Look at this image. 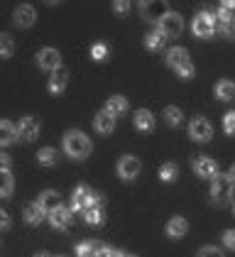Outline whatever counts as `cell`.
I'll return each mask as SVG.
<instances>
[{
  "label": "cell",
  "instance_id": "6da1fadb",
  "mask_svg": "<svg viewBox=\"0 0 235 257\" xmlns=\"http://www.w3.org/2000/svg\"><path fill=\"white\" fill-rule=\"evenodd\" d=\"M64 152L71 159H86L91 155V140L81 130H69L64 135Z\"/></svg>",
  "mask_w": 235,
  "mask_h": 257
},
{
  "label": "cell",
  "instance_id": "7a4b0ae2",
  "mask_svg": "<svg viewBox=\"0 0 235 257\" xmlns=\"http://www.w3.org/2000/svg\"><path fill=\"white\" fill-rule=\"evenodd\" d=\"M167 66L174 69L181 79H191L194 76V64L189 59V52L184 47H174L167 52Z\"/></svg>",
  "mask_w": 235,
  "mask_h": 257
},
{
  "label": "cell",
  "instance_id": "3957f363",
  "mask_svg": "<svg viewBox=\"0 0 235 257\" xmlns=\"http://www.w3.org/2000/svg\"><path fill=\"white\" fill-rule=\"evenodd\" d=\"M233 196V181L225 177V174H218L211 184V198H213L218 206H225Z\"/></svg>",
  "mask_w": 235,
  "mask_h": 257
},
{
  "label": "cell",
  "instance_id": "277c9868",
  "mask_svg": "<svg viewBox=\"0 0 235 257\" xmlns=\"http://www.w3.org/2000/svg\"><path fill=\"white\" fill-rule=\"evenodd\" d=\"M215 22H218V18H213L211 13H198L194 18V35L196 37H211L215 32Z\"/></svg>",
  "mask_w": 235,
  "mask_h": 257
},
{
  "label": "cell",
  "instance_id": "5b68a950",
  "mask_svg": "<svg viewBox=\"0 0 235 257\" xmlns=\"http://www.w3.org/2000/svg\"><path fill=\"white\" fill-rule=\"evenodd\" d=\"M189 135H191V140H196V142H208L211 135H213V127H211L208 120L198 115V118H194L189 122Z\"/></svg>",
  "mask_w": 235,
  "mask_h": 257
},
{
  "label": "cell",
  "instance_id": "8992f818",
  "mask_svg": "<svg viewBox=\"0 0 235 257\" xmlns=\"http://www.w3.org/2000/svg\"><path fill=\"white\" fill-rule=\"evenodd\" d=\"M157 25H159V32H162L164 37H179L181 30H184V22H181V18H179L176 13H167Z\"/></svg>",
  "mask_w": 235,
  "mask_h": 257
},
{
  "label": "cell",
  "instance_id": "52a82bcc",
  "mask_svg": "<svg viewBox=\"0 0 235 257\" xmlns=\"http://www.w3.org/2000/svg\"><path fill=\"white\" fill-rule=\"evenodd\" d=\"M140 159L133 157V155H125V157H120L118 162V177L125 179V181H133V179L140 174Z\"/></svg>",
  "mask_w": 235,
  "mask_h": 257
},
{
  "label": "cell",
  "instance_id": "ba28073f",
  "mask_svg": "<svg viewBox=\"0 0 235 257\" xmlns=\"http://www.w3.org/2000/svg\"><path fill=\"white\" fill-rule=\"evenodd\" d=\"M15 127H18L20 140H25V142H32V140H37V135H39V120L32 118V115L20 118V122Z\"/></svg>",
  "mask_w": 235,
  "mask_h": 257
},
{
  "label": "cell",
  "instance_id": "9c48e42d",
  "mask_svg": "<svg viewBox=\"0 0 235 257\" xmlns=\"http://www.w3.org/2000/svg\"><path fill=\"white\" fill-rule=\"evenodd\" d=\"M37 64H39V69H44V71H57L59 66H61V54H59L54 47H44L37 54Z\"/></svg>",
  "mask_w": 235,
  "mask_h": 257
},
{
  "label": "cell",
  "instance_id": "30bf717a",
  "mask_svg": "<svg viewBox=\"0 0 235 257\" xmlns=\"http://www.w3.org/2000/svg\"><path fill=\"white\" fill-rule=\"evenodd\" d=\"M91 196H93V191L88 189V186H76L74 189V194H71V211H78V213H83L88 206H91Z\"/></svg>",
  "mask_w": 235,
  "mask_h": 257
},
{
  "label": "cell",
  "instance_id": "8fae6325",
  "mask_svg": "<svg viewBox=\"0 0 235 257\" xmlns=\"http://www.w3.org/2000/svg\"><path fill=\"white\" fill-rule=\"evenodd\" d=\"M108 250H110V247L100 245L98 240H86V242L76 245L78 257H108Z\"/></svg>",
  "mask_w": 235,
  "mask_h": 257
},
{
  "label": "cell",
  "instance_id": "7c38bea8",
  "mask_svg": "<svg viewBox=\"0 0 235 257\" xmlns=\"http://www.w3.org/2000/svg\"><path fill=\"white\" fill-rule=\"evenodd\" d=\"M140 10H142V18L150 22H159L167 13H169V8H167V3H142L140 5Z\"/></svg>",
  "mask_w": 235,
  "mask_h": 257
},
{
  "label": "cell",
  "instance_id": "4fadbf2b",
  "mask_svg": "<svg viewBox=\"0 0 235 257\" xmlns=\"http://www.w3.org/2000/svg\"><path fill=\"white\" fill-rule=\"evenodd\" d=\"M66 83H69V69L59 66L57 71H52V76H49V93H54V96L64 93Z\"/></svg>",
  "mask_w": 235,
  "mask_h": 257
},
{
  "label": "cell",
  "instance_id": "5bb4252c",
  "mask_svg": "<svg viewBox=\"0 0 235 257\" xmlns=\"http://www.w3.org/2000/svg\"><path fill=\"white\" fill-rule=\"evenodd\" d=\"M194 172L203 179H215L218 177V164L211 157H198L194 159Z\"/></svg>",
  "mask_w": 235,
  "mask_h": 257
},
{
  "label": "cell",
  "instance_id": "9a60e30c",
  "mask_svg": "<svg viewBox=\"0 0 235 257\" xmlns=\"http://www.w3.org/2000/svg\"><path fill=\"white\" fill-rule=\"evenodd\" d=\"M71 208H57L54 213H49V223H52V228L54 230H66L69 225H71Z\"/></svg>",
  "mask_w": 235,
  "mask_h": 257
},
{
  "label": "cell",
  "instance_id": "2e32d148",
  "mask_svg": "<svg viewBox=\"0 0 235 257\" xmlns=\"http://www.w3.org/2000/svg\"><path fill=\"white\" fill-rule=\"evenodd\" d=\"M113 127H115V118L110 113H105V110L98 113L96 118H93V130H96L98 135H110Z\"/></svg>",
  "mask_w": 235,
  "mask_h": 257
},
{
  "label": "cell",
  "instance_id": "e0dca14e",
  "mask_svg": "<svg viewBox=\"0 0 235 257\" xmlns=\"http://www.w3.org/2000/svg\"><path fill=\"white\" fill-rule=\"evenodd\" d=\"M37 203L44 213H54L57 208H61V196H59V191H44Z\"/></svg>",
  "mask_w": 235,
  "mask_h": 257
},
{
  "label": "cell",
  "instance_id": "ac0fdd59",
  "mask_svg": "<svg viewBox=\"0 0 235 257\" xmlns=\"http://www.w3.org/2000/svg\"><path fill=\"white\" fill-rule=\"evenodd\" d=\"M37 20V15H35V8L32 5H20L18 10H15V25L18 27H32Z\"/></svg>",
  "mask_w": 235,
  "mask_h": 257
},
{
  "label": "cell",
  "instance_id": "d6986e66",
  "mask_svg": "<svg viewBox=\"0 0 235 257\" xmlns=\"http://www.w3.org/2000/svg\"><path fill=\"white\" fill-rule=\"evenodd\" d=\"M18 140V127L10 120H0V147H8Z\"/></svg>",
  "mask_w": 235,
  "mask_h": 257
},
{
  "label": "cell",
  "instance_id": "ffe728a7",
  "mask_svg": "<svg viewBox=\"0 0 235 257\" xmlns=\"http://www.w3.org/2000/svg\"><path fill=\"white\" fill-rule=\"evenodd\" d=\"M189 230V220L181 216H174L169 223H167V235L169 237H184Z\"/></svg>",
  "mask_w": 235,
  "mask_h": 257
},
{
  "label": "cell",
  "instance_id": "44dd1931",
  "mask_svg": "<svg viewBox=\"0 0 235 257\" xmlns=\"http://www.w3.org/2000/svg\"><path fill=\"white\" fill-rule=\"evenodd\" d=\"M22 216H25V220H27L30 225H39V223L44 220V211L39 208L37 201H32V203H25V211H22Z\"/></svg>",
  "mask_w": 235,
  "mask_h": 257
},
{
  "label": "cell",
  "instance_id": "7402d4cb",
  "mask_svg": "<svg viewBox=\"0 0 235 257\" xmlns=\"http://www.w3.org/2000/svg\"><path fill=\"white\" fill-rule=\"evenodd\" d=\"M105 113H110L113 118H120V115H125L128 113V98H123V96H113V98H108L105 103Z\"/></svg>",
  "mask_w": 235,
  "mask_h": 257
},
{
  "label": "cell",
  "instance_id": "603a6c76",
  "mask_svg": "<svg viewBox=\"0 0 235 257\" xmlns=\"http://www.w3.org/2000/svg\"><path fill=\"white\" fill-rule=\"evenodd\" d=\"M133 122H135V127L140 130V133H150V130L155 127V118H152V113H150V110H145V108H142V110H137Z\"/></svg>",
  "mask_w": 235,
  "mask_h": 257
},
{
  "label": "cell",
  "instance_id": "cb8c5ba5",
  "mask_svg": "<svg viewBox=\"0 0 235 257\" xmlns=\"http://www.w3.org/2000/svg\"><path fill=\"white\" fill-rule=\"evenodd\" d=\"M145 47H147L150 52H162V49L167 47V37H164L159 30H155V32H150V35L145 37Z\"/></svg>",
  "mask_w": 235,
  "mask_h": 257
},
{
  "label": "cell",
  "instance_id": "d4e9b609",
  "mask_svg": "<svg viewBox=\"0 0 235 257\" xmlns=\"http://www.w3.org/2000/svg\"><path fill=\"white\" fill-rule=\"evenodd\" d=\"M215 98L218 100H233L235 98V83L228 79L218 81V86H215Z\"/></svg>",
  "mask_w": 235,
  "mask_h": 257
},
{
  "label": "cell",
  "instance_id": "484cf974",
  "mask_svg": "<svg viewBox=\"0 0 235 257\" xmlns=\"http://www.w3.org/2000/svg\"><path fill=\"white\" fill-rule=\"evenodd\" d=\"M15 54V40L8 32H0V59H10Z\"/></svg>",
  "mask_w": 235,
  "mask_h": 257
},
{
  "label": "cell",
  "instance_id": "4316f807",
  "mask_svg": "<svg viewBox=\"0 0 235 257\" xmlns=\"http://www.w3.org/2000/svg\"><path fill=\"white\" fill-rule=\"evenodd\" d=\"M37 162L42 167H54L59 162V152L54 147H44V150H39L37 152Z\"/></svg>",
  "mask_w": 235,
  "mask_h": 257
},
{
  "label": "cell",
  "instance_id": "83f0119b",
  "mask_svg": "<svg viewBox=\"0 0 235 257\" xmlns=\"http://www.w3.org/2000/svg\"><path fill=\"white\" fill-rule=\"evenodd\" d=\"M215 18H218V22H220L223 35H225L228 40H235V15H223V13H218Z\"/></svg>",
  "mask_w": 235,
  "mask_h": 257
},
{
  "label": "cell",
  "instance_id": "f1b7e54d",
  "mask_svg": "<svg viewBox=\"0 0 235 257\" xmlns=\"http://www.w3.org/2000/svg\"><path fill=\"white\" fill-rule=\"evenodd\" d=\"M103 208L100 206H88L86 211H83V220L88 223V225H100L103 223Z\"/></svg>",
  "mask_w": 235,
  "mask_h": 257
},
{
  "label": "cell",
  "instance_id": "f546056e",
  "mask_svg": "<svg viewBox=\"0 0 235 257\" xmlns=\"http://www.w3.org/2000/svg\"><path fill=\"white\" fill-rule=\"evenodd\" d=\"M13 189H15L13 174H10V172H0V196L3 198L13 196Z\"/></svg>",
  "mask_w": 235,
  "mask_h": 257
},
{
  "label": "cell",
  "instance_id": "4dcf8cb0",
  "mask_svg": "<svg viewBox=\"0 0 235 257\" xmlns=\"http://www.w3.org/2000/svg\"><path fill=\"white\" fill-rule=\"evenodd\" d=\"M164 120H167V125H169V127H179V125H181V120H184V115H181V110H179V108L169 105V108H164Z\"/></svg>",
  "mask_w": 235,
  "mask_h": 257
},
{
  "label": "cell",
  "instance_id": "1f68e13d",
  "mask_svg": "<svg viewBox=\"0 0 235 257\" xmlns=\"http://www.w3.org/2000/svg\"><path fill=\"white\" fill-rule=\"evenodd\" d=\"M176 174H179V167H176L174 162H164V164H162V169H159L162 181H174Z\"/></svg>",
  "mask_w": 235,
  "mask_h": 257
},
{
  "label": "cell",
  "instance_id": "d6a6232c",
  "mask_svg": "<svg viewBox=\"0 0 235 257\" xmlns=\"http://www.w3.org/2000/svg\"><path fill=\"white\" fill-rule=\"evenodd\" d=\"M91 57H93L96 61H103L105 57H108V47H105L103 42H96V44L91 47Z\"/></svg>",
  "mask_w": 235,
  "mask_h": 257
},
{
  "label": "cell",
  "instance_id": "836d02e7",
  "mask_svg": "<svg viewBox=\"0 0 235 257\" xmlns=\"http://www.w3.org/2000/svg\"><path fill=\"white\" fill-rule=\"evenodd\" d=\"M223 130L228 135H235V110H228L225 118H223Z\"/></svg>",
  "mask_w": 235,
  "mask_h": 257
},
{
  "label": "cell",
  "instance_id": "e575fe53",
  "mask_svg": "<svg viewBox=\"0 0 235 257\" xmlns=\"http://www.w3.org/2000/svg\"><path fill=\"white\" fill-rule=\"evenodd\" d=\"M198 257H225V255H223L218 247H213V245H206V247H201Z\"/></svg>",
  "mask_w": 235,
  "mask_h": 257
},
{
  "label": "cell",
  "instance_id": "d590c367",
  "mask_svg": "<svg viewBox=\"0 0 235 257\" xmlns=\"http://www.w3.org/2000/svg\"><path fill=\"white\" fill-rule=\"evenodd\" d=\"M10 225H13V218H10V213L0 208V230H8Z\"/></svg>",
  "mask_w": 235,
  "mask_h": 257
},
{
  "label": "cell",
  "instance_id": "8d00e7d4",
  "mask_svg": "<svg viewBox=\"0 0 235 257\" xmlns=\"http://www.w3.org/2000/svg\"><path fill=\"white\" fill-rule=\"evenodd\" d=\"M223 245L235 250V230H225V233H223Z\"/></svg>",
  "mask_w": 235,
  "mask_h": 257
},
{
  "label": "cell",
  "instance_id": "74e56055",
  "mask_svg": "<svg viewBox=\"0 0 235 257\" xmlns=\"http://www.w3.org/2000/svg\"><path fill=\"white\" fill-rule=\"evenodd\" d=\"M220 13H223V15H235V3L233 0H223V3H220Z\"/></svg>",
  "mask_w": 235,
  "mask_h": 257
},
{
  "label": "cell",
  "instance_id": "f35d334b",
  "mask_svg": "<svg viewBox=\"0 0 235 257\" xmlns=\"http://www.w3.org/2000/svg\"><path fill=\"white\" fill-rule=\"evenodd\" d=\"M130 8H133L130 3H115V5H113V10H115V13H120V15H125Z\"/></svg>",
  "mask_w": 235,
  "mask_h": 257
},
{
  "label": "cell",
  "instance_id": "ab89813d",
  "mask_svg": "<svg viewBox=\"0 0 235 257\" xmlns=\"http://www.w3.org/2000/svg\"><path fill=\"white\" fill-rule=\"evenodd\" d=\"M0 172H10V157L0 155Z\"/></svg>",
  "mask_w": 235,
  "mask_h": 257
},
{
  "label": "cell",
  "instance_id": "60d3db41",
  "mask_svg": "<svg viewBox=\"0 0 235 257\" xmlns=\"http://www.w3.org/2000/svg\"><path fill=\"white\" fill-rule=\"evenodd\" d=\"M228 179L233 181V186H235V164H233V167H230V174H228Z\"/></svg>",
  "mask_w": 235,
  "mask_h": 257
},
{
  "label": "cell",
  "instance_id": "b9f144b4",
  "mask_svg": "<svg viewBox=\"0 0 235 257\" xmlns=\"http://www.w3.org/2000/svg\"><path fill=\"white\" fill-rule=\"evenodd\" d=\"M35 257H52V255H47V252H37Z\"/></svg>",
  "mask_w": 235,
  "mask_h": 257
},
{
  "label": "cell",
  "instance_id": "7bdbcfd3",
  "mask_svg": "<svg viewBox=\"0 0 235 257\" xmlns=\"http://www.w3.org/2000/svg\"><path fill=\"white\" fill-rule=\"evenodd\" d=\"M123 257H135V255H123Z\"/></svg>",
  "mask_w": 235,
  "mask_h": 257
},
{
  "label": "cell",
  "instance_id": "ee69618b",
  "mask_svg": "<svg viewBox=\"0 0 235 257\" xmlns=\"http://www.w3.org/2000/svg\"><path fill=\"white\" fill-rule=\"evenodd\" d=\"M233 213H235V203H233Z\"/></svg>",
  "mask_w": 235,
  "mask_h": 257
},
{
  "label": "cell",
  "instance_id": "f6af8a7d",
  "mask_svg": "<svg viewBox=\"0 0 235 257\" xmlns=\"http://www.w3.org/2000/svg\"><path fill=\"white\" fill-rule=\"evenodd\" d=\"M57 257H66V255H57Z\"/></svg>",
  "mask_w": 235,
  "mask_h": 257
}]
</instances>
